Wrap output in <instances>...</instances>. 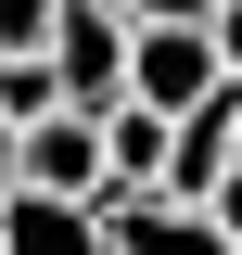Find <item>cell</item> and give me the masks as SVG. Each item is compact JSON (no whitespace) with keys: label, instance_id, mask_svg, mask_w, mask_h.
<instances>
[{"label":"cell","instance_id":"2","mask_svg":"<svg viewBox=\"0 0 242 255\" xmlns=\"http://www.w3.org/2000/svg\"><path fill=\"white\" fill-rule=\"evenodd\" d=\"M51 77L77 115H115L127 102V13L115 0H64V26H51Z\"/></svg>","mask_w":242,"mask_h":255},{"label":"cell","instance_id":"11","mask_svg":"<svg viewBox=\"0 0 242 255\" xmlns=\"http://www.w3.org/2000/svg\"><path fill=\"white\" fill-rule=\"evenodd\" d=\"M204 26H217V51H230V77H242V0H217Z\"/></svg>","mask_w":242,"mask_h":255},{"label":"cell","instance_id":"7","mask_svg":"<svg viewBox=\"0 0 242 255\" xmlns=\"http://www.w3.org/2000/svg\"><path fill=\"white\" fill-rule=\"evenodd\" d=\"M166 140H179V115L115 102V115H102V166H115V179H102V204H115V191H166Z\"/></svg>","mask_w":242,"mask_h":255},{"label":"cell","instance_id":"9","mask_svg":"<svg viewBox=\"0 0 242 255\" xmlns=\"http://www.w3.org/2000/svg\"><path fill=\"white\" fill-rule=\"evenodd\" d=\"M204 217H217V230H230V243H242V153L217 166V191H204Z\"/></svg>","mask_w":242,"mask_h":255},{"label":"cell","instance_id":"12","mask_svg":"<svg viewBox=\"0 0 242 255\" xmlns=\"http://www.w3.org/2000/svg\"><path fill=\"white\" fill-rule=\"evenodd\" d=\"M115 13H191V26H204V13H217V0H115Z\"/></svg>","mask_w":242,"mask_h":255},{"label":"cell","instance_id":"10","mask_svg":"<svg viewBox=\"0 0 242 255\" xmlns=\"http://www.w3.org/2000/svg\"><path fill=\"white\" fill-rule=\"evenodd\" d=\"M13 191H26V128L0 115V204H13Z\"/></svg>","mask_w":242,"mask_h":255},{"label":"cell","instance_id":"4","mask_svg":"<svg viewBox=\"0 0 242 255\" xmlns=\"http://www.w3.org/2000/svg\"><path fill=\"white\" fill-rule=\"evenodd\" d=\"M102 217H115V255H242L204 204H179V191H115Z\"/></svg>","mask_w":242,"mask_h":255},{"label":"cell","instance_id":"3","mask_svg":"<svg viewBox=\"0 0 242 255\" xmlns=\"http://www.w3.org/2000/svg\"><path fill=\"white\" fill-rule=\"evenodd\" d=\"M0 255H115V217L90 191H13L0 204Z\"/></svg>","mask_w":242,"mask_h":255},{"label":"cell","instance_id":"6","mask_svg":"<svg viewBox=\"0 0 242 255\" xmlns=\"http://www.w3.org/2000/svg\"><path fill=\"white\" fill-rule=\"evenodd\" d=\"M230 153H242V77H230L217 102H191V115H179V140H166V191H179V204H204Z\"/></svg>","mask_w":242,"mask_h":255},{"label":"cell","instance_id":"5","mask_svg":"<svg viewBox=\"0 0 242 255\" xmlns=\"http://www.w3.org/2000/svg\"><path fill=\"white\" fill-rule=\"evenodd\" d=\"M102 179H115V166H102V115L51 102V115L26 128V191H90V204H102Z\"/></svg>","mask_w":242,"mask_h":255},{"label":"cell","instance_id":"8","mask_svg":"<svg viewBox=\"0 0 242 255\" xmlns=\"http://www.w3.org/2000/svg\"><path fill=\"white\" fill-rule=\"evenodd\" d=\"M51 102H64V77H51V51H0V115H13V128H38Z\"/></svg>","mask_w":242,"mask_h":255},{"label":"cell","instance_id":"1","mask_svg":"<svg viewBox=\"0 0 242 255\" xmlns=\"http://www.w3.org/2000/svg\"><path fill=\"white\" fill-rule=\"evenodd\" d=\"M217 90H230L217 26H191V13H127V102L191 115V102H217Z\"/></svg>","mask_w":242,"mask_h":255}]
</instances>
